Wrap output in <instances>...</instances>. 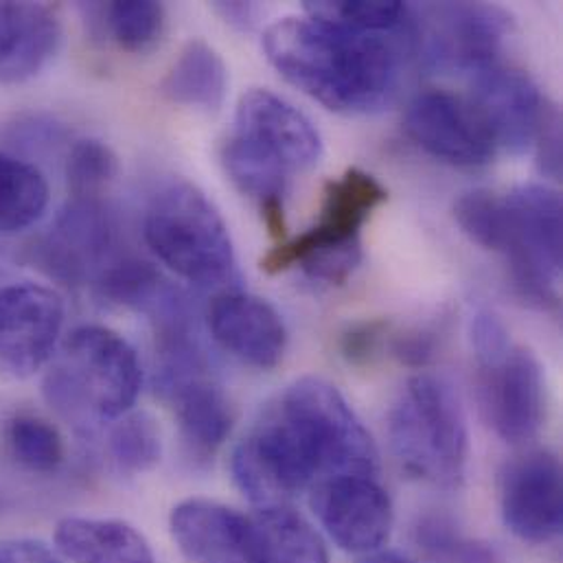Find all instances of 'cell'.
<instances>
[{"mask_svg": "<svg viewBox=\"0 0 563 563\" xmlns=\"http://www.w3.org/2000/svg\"><path fill=\"white\" fill-rule=\"evenodd\" d=\"M474 75V99L496 150L520 156L536 145L547 103L533 79L514 66L494 62Z\"/></svg>", "mask_w": 563, "mask_h": 563, "instance_id": "2e32d148", "label": "cell"}, {"mask_svg": "<svg viewBox=\"0 0 563 563\" xmlns=\"http://www.w3.org/2000/svg\"><path fill=\"white\" fill-rule=\"evenodd\" d=\"M161 92L176 106L218 112L227 101L229 68L209 42L189 40L167 70Z\"/></svg>", "mask_w": 563, "mask_h": 563, "instance_id": "7402d4cb", "label": "cell"}, {"mask_svg": "<svg viewBox=\"0 0 563 563\" xmlns=\"http://www.w3.org/2000/svg\"><path fill=\"white\" fill-rule=\"evenodd\" d=\"M62 42V22L42 2H0V84L15 86L40 75Z\"/></svg>", "mask_w": 563, "mask_h": 563, "instance_id": "ffe728a7", "label": "cell"}, {"mask_svg": "<svg viewBox=\"0 0 563 563\" xmlns=\"http://www.w3.org/2000/svg\"><path fill=\"white\" fill-rule=\"evenodd\" d=\"M560 125H562L560 112L555 108H547L540 132L536 136L540 165L551 178H558L560 167H562V130H560Z\"/></svg>", "mask_w": 563, "mask_h": 563, "instance_id": "e575fe53", "label": "cell"}, {"mask_svg": "<svg viewBox=\"0 0 563 563\" xmlns=\"http://www.w3.org/2000/svg\"><path fill=\"white\" fill-rule=\"evenodd\" d=\"M390 450L406 474L456 489L465 481L470 434L456 390L441 377L421 373L406 382L388 415Z\"/></svg>", "mask_w": 563, "mask_h": 563, "instance_id": "8992f818", "label": "cell"}, {"mask_svg": "<svg viewBox=\"0 0 563 563\" xmlns=\"http://www.w3.org/2000/svg\"><path fill=\"white\" fill-rule=\"evenodd\" d=\"M386 333H388L386 322L355 324L342 338V355L351 364H368L388 340Z\"/></svg>", "mask_w": 563, "mask_h": 563, "instance_id": "d6a6232c", "label": "cell"}, {"mask_svg": "<svg viewBox=\"0 0 563 563\" xmlns=\"http://www.w3.org/2000/svg\"><path fill=\"white\" fill-rule=\"evenodd\" d=\"M156 390L176 412L189 459L196 463L213 461L233 430L235 410L211 371L158 384Z\"/></svg>", "mask_w": 563, "mask_h": 563, "instance_id": "d6986e66", "label": "cell"}, {"mask_svg": "<svg viewBox=\"0 0 563 563\" xmlns=\"http://www.w3.org/2000/svg\"><path fill=\"white\" fill-rule=\"evenodd\" d=\"M220 156L235 187L264 207L283 202L291 174L318 165L322 139L289 101L271 90L253 88L238 103L235 130L224 141Z\"/></svg>", "mask_w": 563, "mask_h": 563, "instance_id": "277c9868", "label": "cell"}, {"mask_svg": "<svg viewBox=\"0 0 563 563\" xmlns=\"http://www.w3.org/2000/svg\"><path fill=\"white\" fill-rule=\"evenodd\" d=\"M472 349L478 366L500 362L514 346L507 324L494 311H476L472 318Z\"/></svg>", "mask_w": 563, "mask_h": 563, "instance_id": "1f68e13d", "label": "cell"}, {"mask_svg": "<svg viewBox=\"0 0 563 563\" xmlns=\"http://www.w3.org/2000/svg\"><path fill=\"white\" fill-rule=\"evenodd\" d=\"M412 48L408 22L393 33H355L302 15L277 20L264 33V51L283 77L342 114H371L386 108Z\"/></svg>", "mask_w": 563, "mask_h": 563, "instance_id": "7a4b0ae2", "label": "cell"}, {"mask_svg": "<svg viewBox=\"0 0 563 563\" xmlns=\"http://www.w3.org/2000/svg\"><path fill=\"white\" fill-rule=\"evenodd\" d=\"M86 9L99 18L103 33H108L110 40L128 53L150 51L161 40L167 22L165 7L150 0L88 4Z\"/></svg>", "mask_w": 563, "mask_h": 563, "instance_id": "d4e9b609", "label": "cell"}, {"mask_svg": "<svg viewBox=\"0 0 563 563\" xmlns=\"http://www.w3.org/2000/svg\"><path fill=\"white\" fill-rule=\"evenodd\" d=\"M481 404L503 441L516 445L531 441L544 423L547 408L544 371L538 355L514 344L500 362L481 366Z\"/></svg>", "mask_w": 563, "mask_h": 563, "instance_id": "5bb4252c", "label": "cell"}, {"mask_svg": "<svg viewBox=\"0 0 563 563\" xmlns=\"http://www.w3.org/2000/svg\"><path fill=\"white\" fill-rule=\"evenodd\" d=\"M55 547L73 563H156L145 536L114 518H66L55 529Z\"/></svg>", "mask_w": 563, "mask_h": 563, "instance_id": "44dd1931", "label": "cell"}, {"mask_svg": "<svg viewBox=\"0 0 563 563\" xmlns=\"http://www.w3.org/2000/svg\"><path fill=\"white\" fill-rule=\"evenodd\" d=\"M404 128L423 152L456 167H481L496 154L472 101L448 90L419 92L408 103Z\"/></svg>", "mask_w": 563, "mask_h": 563, "instance_id": "9a60e30c", "label": "cell"}, {"mask_svg": "<svg viewBox=\"0 0 563 563\" xmlns=\"http://www.w3.org/2000/svg\"><path fill=\"white\" fill-rule=\"evenodd\" d=\"M307 15L355 33H393L410 15V7L395 0H342V2H305Z\"/></svg>", "mask_w": 563, "mask_h": 563, "instance_id": "f1b7e54d", "label": "cell"}, {"mask_svg": "<svg viewBox=\"0 0 563 563\" xmlns=\"http://www.w3.org/2000/svg\"><path fill=\"white\" fill-rule=\"evenodd\" d=\"M309 492L311 511L338 549L360 558L384 549L393 533L395 511L375 476H335Z\"/></svg>", "mask_w": 563, "mask_h": 563, "instance_id": "30bf717a", "label": "cell"}, {"mask_svg": "<svg viewBox=\"0 0 563 563\" xmlns=\"http://www.w3.org/2000/svg\"><path fill=\"white\" fill-rule=\"evenodd\" d=\"M108 454L121 474L139 476L154 470L163 456V434L147 412L119 417L108 432Z\"/></svg>", "mask_w": 563, "mask_h": 563, "instance_id": "484cf974", "label": "cell"}, {"mask_svg": "<svg viewBox=\"0 0 563 563\" xmlns=\"http://www.w3.org/2000/svg\"><path fill=\"white\" fill-rule=\"evenodd\" d=\"M454 218L478 246L503 255L518 291L542 307L560 302L562 196L547 185H522L507 196L465 194Z\"/></svg>", "mask_w": 563, "mask_h": 563, "instance_id": "3957f363", "label": "cell"}, {"mask_svg": "<svg viewBox=\"0 0 563 563\" xmlns=\"http://www.w3.org/2000/svg\"><path fill=\"white\" fill-rule=\"evenodd\" d=\"M114 244L110 213L97 198H73L33 249V262L66 285H81L106 271Z\"/></svg>", "mask_w": 563, "mask_h": 563, "instance_id": "7c38bea8", "label": "cell"}, {"mask_svg": "<svg viewBox=\"0 0 563 563\" xmlns=\"http://www.w3.org/2000/svg\"><path fill=\"white\" fill-rule=\"evenodd\" d=\"M415 542L432 563H505L500 551L478 538H470L445 516H426L415 529Z\"/></svg>", "mask_w": 563, "mask_h": 563, "instance_id": "83f0119b", "label": "cell"}, {"mask_svg": "<svg viewBox=\"0 0 563 563\" xmlns=\"http://www.w3.org/2000/svg\"><path fill=\"white\" fill-rule=\"evenodd\" d=\"M141 386L143 368L132 344L108 327L86 324L62 344L44 379V395L75 430L90 434L128 415Z\"/></svg>", "mask_w": 563, "mask_h": 563, "instance_id": "5b68a950", "label": "cell"}, {"mask_svg": "<svg viewBox=\"0 0 563 563\" xmlns=\"http://www.w3.org/2000/svg\"><path fill=\"white\" fill-rule=\"evenodd\" d=\"M207 324L216 342L249 366L275 368L287 351L282 313L249 291L224 289L207 307Z\"/></svg>", "mask_w": 563, "mask_h": 563, "instance_id": "ac0fdd59", "label": "cell"}, {"mask_svg": "<svg viewBox=\"0 0 563 563\" xmlns=\"http://www.w3.org/2000/svg\"><path fill=\"white\" fill-rule=\"evenodd\" d=\"M117 154L97 139L73 143L66 158V180L73 198H97L117 176Z\"/></svg>", "mask_w": 563, "mask_h": 563, "instance_id": "4dcf8cb0", "label": "cell"}, {"mask_svg": "<svg viewBox=\"0 0 563 563\" xmlns=\"http://www.w3.org/2000/svg\"><path fill=\"white\" fill-rule=\"evenodd\" d=\"M97 287L108 302L145 313H152L172 289L152 264L139 260H125L106 268Z\"/></svg>", "mask_w": 563, "mask_h": 563, "instance_id": "f546056e", "label": "cell"}, {"mask_svg": "<svg viewBox=\"0 0 563 563\" xmlns=\"http://www.w3.org/2000/svg\"><path fill=\"white\" fill-rule=\"evenodd\" d=\"M0 563H62L40 542L13 540L0 544Z\"/></svg>", "mask_w": 563, "mask_h": 563, "instance_id": "d590c367", "label": "cell"}, {"mask_svg": "<svg viewBox=\"0 0 563 563\" xmlns=\"http://www.w3.org/2000/svg\"><path fill=\"white\" fill-rule=\"evenodd\" d=\"M253 522L260 563H329L322 536L289 505L257 509Z\"/></svg>", "mask_w": 563, "mask_h": 563, "instance_id": "603a6c76", "label": "cell"}, {"mask_svg": "<svg viewBox=\"0 0 563 563\" xmlns=\"http://www.w3.org/2000/svg\"><path fill=\"white\" fill-rule=\"evenodd\" d=\"M386 198L388 191L375 176L346 169L327 185L318 222L271 251L262 268L268 275L302 268L309 279L327 285L346 282L362 262V229Z\"/></svg>", "mask_w": 563, "mask_h": 563, "instance_id": "ba28073f", "label": "cell"}, {"mask_svg": "<svg viewBox=\"0 0 563 563\" xmlns=\"http://www.w3.org/2000/svg\"><path fill=\"white\" fill-rule=\"evenodd\" d=\"M169 531L189 563H260L253 516L209 498H189L169 514Z\"/></svg>", "mask_w": 563, "mask_h": 563, "instance_id": "e0dca14e", "label": "cell"}, {"mask_svg": "<svg viewBox=\"0 0 563 563\" xmlns=\"http://www.w3.org/2000/svg\"><path fill=\"white\" fill-rule=\"evenodd\" d=\"M143 235L158 262L185 282L213 287L238 275L235 246L224 218L187 180H169L152 196Z\"/></svg>", "mask_w": 563, "mask_h": 563, "instance_id": "52a82bcc", "label": "cell"}, {"mask_svg": "<svg viewBox=\"0 0 563 563\" xmlns=\"http://www.w3.org/2000/svg\"><path fill=\"white\" fill-rule=\"evenodd\" d=\"M216 9L222 13V18H227V22H231L240 29H249L255 22V15L260 11L251 2H220V4H216Z\"/></svg>", "mask_w": 563, "mask_h": 563, "instance_id": "8d00e7d4", "label": "cell"}, {"mask_svg": "<svg viewBox=\"0 0 563 563\" xmlns=\"http://www.w3.org/2000/svg\"><path fill=\"white\" fill-rule=\"evenodd\" d=\"M11 459L31 474H53L64 461V441L53 423L35 415H15L4 428Z\"/></svg>", "mask_w": 563, "mask_h": 563, "instance_id": "4316f807", "label": "cell"}, {"mask_svg": "<svg viewBox=\"0 0 563 563\" xmlns=\"http://www.w3.org/2000/svg\"><path fill=\"white\" fill-rule=\"evenodd\" d=\"M379 454L344 395L322 377H300L264 410L235 448L231 470L257 507L289 505L335 476H377Z\"/></svg>", "mask_w": 563, "mask_h": 563, "instance_id": "6da1fadb", "label": "cell"}, {"mask_svg": "<svg viewBox=\"0 0 563 563\" xmlns=\"http://www.w3.org/2000/svg\"><path fill=\"white\" fill-rule=\"evenodd\" d=\"M357 563H415L410 562L406 555L395 553V551H377L371 555H364Z\"/></svg>", "mask_w": 563, "mask_h": 563, "instance_id": "74e56055", "label": "cell"}, {"mask_svg": "<svg viewBox=\"0 0 563 563\" xmlns=\"http://www.w3.org/2000/svg\"><path fill=\"white\" fill-rule=\"evenodd\" d=\"M410 29L428 66L476 73L498 62L514 18L498 4L439 2L410 7Z\"/></svg>", "mask_w": 563, "mask_h": 563, "instance_id": "9c48e42d", "label": "cell"}, {"mask_svg": "<svg viewBox=\"0 0 563 563\" xmlns=\"http://www.w3.org/2000/svg\"><path fill=\"white\" fill-rule=\"evenodd\" d=\"M500 514L505 527L529 544H549L562 533V463L553 452L536 450L507 463Z\"/></svg>", "mask_w": 563, "mask_h": 563, "instance_id": "4fadbf2b", "label": "cell"}, {"mask_svg": "<svg viewBox=\"0 0 563 563\" xmlns=\"http://www.w3.org/2000/svg\"><path fill=\"white\" fill-rule=\"evenodd\" d=\"M393 355H397L404 364L421 368L432 362L437 355V335L426 329H412L393 335L390 340Z\"/></svg>", "mask_w": 563, "mask_h": 563, "instance_id": "836d02e7", "label": "cell"}, {"mask_svg": "<svg viewBox=\"0 0 563 563\" xmlns=\"http://www.w3.org/2000/svg\"><path fill=\"white\" fill-rule=\"evenodd\" d=\"M64 327V302L40 283L0 287V373L31 377L55 353Z\"/></svg>", "mask_w": 563, "mask_h": 563, "instance_id": "8fae6325", "label": "cell"}, {"mask_svg": "<svg viewBox=\"0 0 563 563\" xmlns=\"http://www.w3.org/2000/svg\"><path fill=\"white\" fill-rule=\"evenodd\" d=\"M48 207V185L37 167L0 150V235L31 229Z\"/></svg>", "mask_w": 563, "mask_h": 563, "instance_id": "cb8c5ba5", "label": "cell"}]
</instances>
